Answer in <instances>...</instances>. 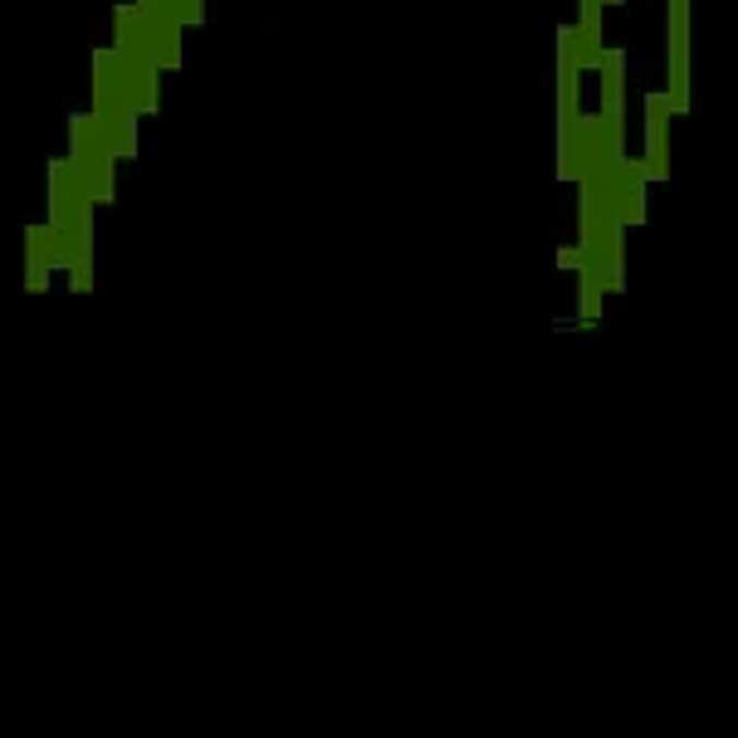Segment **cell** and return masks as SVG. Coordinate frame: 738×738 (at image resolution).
I'll return each mask as SVG.
<instances>
[{
    "label": "cell",
    "instance_id": "1",
    "mask_svg": "<svg viewBox=\"0 0 738 738\" xmlns=\"http://www.w3.org/2000/svg\"><path fill=\"white\" fill-rule=\"evenodd\" d=\"M665 74H670V104L675 113H690V0H665Z\"/></svg>",
    "mask_w": 738,
    "mask_h": 738
},
{
    "label": "cell",
    "instance_id": "2",
    "mask_svg": "<svg viewBox=\"0 0 738 738\" xmlns=\"http://www.w3.org/2000/svg\"><path fill=\"white\" fill-rule=\"evenodd\" d=\"M675 113L670 94H645L641 98V118H645V147H641V161L651 171V181H665L670 177V161H665V118Z\"/></svg>",
    "mask_w": 738,
    "mask_h": 738
},
{
    "label": "cell",
    "instance_id": "3",
    "mask_svg": "<svg viewBox=\"0 0 738 738\" xmlns=\"http://www.w3.org/2000/svg\"><path fill=\"white\" fill-rule=\"evenodd\" d=\"M582 259H588V255H582V245L578 250H558V265L562 269H582Z\"/></svg>",
    "mask_w": 738,
    "mask_h": 738
},
{
    "label": "cell",
    "instance_id": "4",
    "mask_svg": "<svg viewBox=\"0 0 738 738\" xmlns=\"http://www.w3.org/2000/svg\"><path fill=\"white\" fill-rule=\"evenodd\" d=\"M606 5H621V0H606Z\"/></svg>",
    "mask_w": 738,
    "mask_h": 738
}]
</instances>
